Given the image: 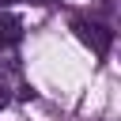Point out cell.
Instances as JSON below:
<instances>
[{
    "label": "cell",
    "instance_id": "277c9868",
    "mask_svg": "<svg viewBox=\"0 0 121 121\" xmlns=\"http://www.w3.org/2000/svg\"><path fill=\"white\" fill-rule=\"evenodd\" d=\"M0 4H11V0H0Z\"/></svg>",
    "mask_w": 121,
    "mask_h": 121
},
{
    "label": "cell",
    "instance_id": "7a4b0ae2",
    "mask_svg": "<svg viewBox=\"0 0 121 121\" xmlns=\"http://www.w3.org/2000/svg\"><path fill=\"white\" fill-rule=\"evenodd\" d=\"M23 34V23L15 15H0V42H19Z\"/></svg>",
    "mask_w": 121,
    "mask_h": 121
},
{
    "label": "cell",
    "instance_id": "3957f363",
    "mask_svg": "<svg viewBox=\"0 0 121 121\" xmlns=\"http://www.w3.org/2000/svg\"><path fill=\"white\" fill-rule=\"evenodd\" d=\"M8 102V87H4V79H0V106Z\"/></svg>",
    "mask_w": 121,
    "mask_h": 121
},
{
    "label": "cell",
    "instance_id": "6da1fadb",
    "mask_svg": "<svg viewBox=\"0 0 121 121\" xmlns=\"http://www.w3.org/2000/svg\"><path fill=\"white\" fill-rule=\"evenodd\" d=\"M72 30H76V38H79L83 45H91V49H95V57H106V53H110V45H113V30H106V26H98V23L76 19V23H72Z\"/></svg>",
    "mask_w": 121,
    "mask_h": 121
}]
</instances>
